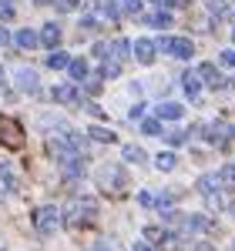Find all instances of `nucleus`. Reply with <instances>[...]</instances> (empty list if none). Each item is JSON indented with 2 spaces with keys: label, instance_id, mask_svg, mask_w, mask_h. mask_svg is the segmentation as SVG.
<instances>
[{
  "label": "nucleus",
  "instance_id": "1",
  "mask_svg": "<svg viewBox=\"0 0 235 251\" xmlns=\"http://www.w3.org/2000/svg\"><path fill=\"white\" fill-rule=\"evenodd\" d=\"M64 221L71 228H91L98 221V201L94 198H74L64 211Z\"/></svg>",
  "mask_w": 235,
  "mask_h": 251
},
{
  "label": "nucleus",
  "instance_id": "2",
  "mask_svg": "<svg viewBox=\"0 0 235 251\" xmlns=\"http://www.w3.org/2000/svg\"><path fill=\"white\" fill-rule=\"evenodd\" d=\"M24 141H27V137H24V124L10 114H0V144H3L7 151H20Z\"/></svg>",
  "mask_w": 235,
  "mask_h": 251
},
{
  "label": "nucleus",
  "instance_id": "3",
  "mask_svg": "<svg viewBox=\"0 0 235 251\" xmlns=\"http://www.w3.org/2000/svg\"><path fill=\"white\" fill-rule=\"evenodd\" d=\"M195 188H198V194L208 201V208H225V198H222V188H225V184H222L218 174H202Z\"/></svg>",
  "mask_w": 235,
  "mask_h": 251
},
{
  "label": "nucleus",
  "instance_id": "4",
  "mask_svg": "<svg viewBox=\"0 0 235 251\" xmlns=\"http://www.w3.org/2000/svg\"><path fill=\"white\" fill-rule=\"evenodd\" d=\"M30 221H34V228H37L40 234H54L60 228V221H64V214H60L54 204H44V208H34Z\"/></svg>",
  "mask_w": 235,
  "mask_h": 251
},
{
  "label": "nucleus",
  "instance_id": "5",
  "mask_svg": "<svg viewBox=\"0 0 235 251\" xmlns=\"http://www.w3.org/2000/svg\"><path fill=\"white\" fill-rule=\"evenodd\" d=\"M98 184H101V191H108V194H121L124 184H128V177H124V171L118 164H108V168L98 171Z\"/></svg>",
  "mask_w": 235,
  "mask_h": 251
},
{
  "label": "nucleus",
  "instance_id": "6",
  "mask_svg": "<svg viewBox=\"0 0 235 251\" xmlns=\"http://www.w3.org/2000/svg\"><path fill=\"white\" fill-rule=\"evenodd\" d=\"M158 47H161L165 54L178 57V60H188L192 54H195V44H192L188 37H161V40H158Z\"/></svg>",
  "mask_w": 235,
  "mask_h": 251
},
{
  "label": "nucleus",
  "instance_id": "7",
  "mask_svg": "<svg viewBox=\"0 0 235 251\" xmlns=\"http://www.w3.org/2000/svg\"><path fill=\"white\" fill-rule=\"evenodd\" d=\"M185 234H205V231H215V221L205 218V214H181V225H178Z\"/></svg>",
  "mask_w": 235,
  "mask_h": 251
},
{
  "label": "nucleus",
  "instance_id": "8",
  "mask_svg": "<svg viewBox=\"0 0 235 251\" xmlns=\"http://www.w3.org/2000/svg\"><path fill=\"white\" fill-rule=\"evenodd\" d=\"M205 137L218 144V148H229V137H232V127L229 124H222V121H212V124H205Z\"/></svg>",
  "mask_w": 235,
  "mask_h": 251
},
{
  "label": "nucleus",
  "instance_id": "9",
  "mask_svg": "<svg viewBox=\"0 0 235 251\" xmlns=\"http://www.w3.org/2000/svg\"><path fill=\"white\" fill-rule=\"evenodd\" d=\"M17 87L24 91V94H37V74L30 71V67H17Z\"/></svg>",
  "mask_w": 235,
  "mask_h": 251
},
{
  "label": "nucleus",
  "instance_id": "10",
  "mask_svg": "<svg viewBox=\"0 0 235 251\" xmlns=\"http://www.w3.org/2000/svg\"><path fill=\"white\" fill-rule=\"evenodd\" d=\"M198 77L205 80V84H208V87H225V77H222V74H218V67L215 64H202V67H198Z\"/></svg>",
  "mask_w": 235,
  "mask_h": 251
},
{
  "label": "nucleus",
  "instance_id": "11",
  "mask_svg": "<svg viewBox=\"0 0 235 251\" xmlns=\"http://www.w3.org/2000/svg\"><path fill=\"white\" fill-rule=\"evenodd\" d=\"M155 50H158V44L155 40H138L135 44V57H138V64H151V60H155Z\"/></svg>",
  "mask_w": 235,
  "mask_h": 251
},
{
  "label": "nucleus",
  "instance_id": "12",
  "mask_svg": "<svg viewBox=\"0 0 235 251\" xmlns=\"http://www.w3.org/2000/svg\"><path fill=\"white\" fill-rule=\"evenodd\" d=\"M51 97L58 100V104H78V91H74V84H58Z\"/></svg>",
  "mask_w": 235,
  "mask_h": 251
},
{
  "label": "nucleus",
  "instance_id": "13",
  "mask_svg": "<svg viewBox=\"0 0 235 251\" xmlns=\"http://www.w3.org/2000/svg\"><path fill=\"white\" fill-rule=\"evenodd\" d=\"M40 44L51 47V50H58V44H60V27H58V24H44V30H40Z\"/></svg>",
  "mask_w": 235,
  "mask_h": 251
},
{
  "label": "nucleus",
  "instance_id": "14",
  "mask_svg": "<svg viewBox=\"0 0 235 251\" xmlns=\"http://www.w3.org/2000/svg\"><path fill=\"white\" fill-rule=\"evenodd\" d=\"M17 188V177H14V168L0 161V191H14Z\"/></svg>",
  "mask_w": 235,
  "mask_h": 251
},
{
  "label": "nucleus",
  "instance_id": "15",
  "mask_svg": "<svg viewBox=\"0 0 235 251\" xmlns=\"http://www.w3.org/2000/svg\"><path fill=\"white\" fill-rule=\"evenodd\" d=\"M181 114H185V111H181V104H175V100L158 104V117H161V121H178Z\"/></svg>",
  "mask_w": 235,
  "mask_h": 251
},
{
  "label": "nucleus",
  "instance_id": "16",
  "mask_svg": "<svg viewBox=\"0 0 235 251\" xmlns=\"http://www.w3.org/2000/svg\"><path fill=\"white\" fill-rule=\"evenodd\" d=\"M37 44H40V34H34L30 27H27V30H20V34H17V47H20V50H34Z\"/></svg>",
  "mask_w": 235,
  "mask_h": 251
},
{
  "label": "nucleus",
  "instance_id": "17",
  "mask_svg": "<svg viewBox=\"0 0 235 251\" xmlns=\"http://www.w3.org/2000/svg\"><path fill=\"white\" fill-rule=\"evenodd\" d=\"M181 87H185V94H188V97H198V91H202V77H198V71H195V74L188 71V74L181 77Z\"/></svg>",
  "mask_w": 235,
  "mask_h": 251
},
{
  "label": "nucleus",
  "instance_id": "18",
  "mask_svg": "<svg viewBox=\"0 0 235 251\" xmlns=\"http://www.w3.org/2000/svg\"><path fill=\"white\" fill-rule=\"evenodd\" d=\"M88 137H91V141H101V144H115V141H118V134H115V131H108V127H91Z\"/></svg>",
  "mask_w": 235,
  "mask_h": 251
},
{
  "label": "nucleus",
  "instance_id": "19",
  "mask_svg": "<svg viewBox=\"0 0 235 251\" xmlns=\"http://www.w3.org/2000/svg\"><path fill=\"white\" fill-rule=\"evenodd\" d=\"M47 67H51V71H64V67H71V57H67L64 50H54V54L47 57Z\"/></svg>",
  "mask_w": 235,
  "mask_h": 251
},
{
  "label": "nucleus",
  "instance_id": "20",
  "mask_svg": "<svg viewBox=\"0 0 235 251\" xmlns=\"http://www.w3.org/2000/svg\"><path fill=\"white\" fill-rule=\"evenodd\" d=\"M145 148H138V144H124V161H131V164H145Z\"/></svg>",
  "mask_w": 235,
  "mask_h": 251
},
{
  "label": "nucleus",
  "instance_id": "21",
  "mask_svg": "<svg viewBox=\"0 0 235 251\" xmlns=\"http://www.w3.org/2000/svg\"><path fill=\"white\" fill-rule=\"evenodd\" d=\"M145 20H148L151 27H168V24H172V14H168V10L161 7V10H155V14H148Z\"/></svg>",
  "mask_w": 235,
  "mask_h": 251
},
{
  "label": "nucleus",
  "instance_id": "22",
  "mask_svg": "<svg viewBox=\"0 0 235 251\" xmlns=\"http://www.w3.org/2000/svg\"><path fill=\"white\" fill-rule=\"evenodd\" d=\"M155 164H158V168H161V171H172V168H175V164H178V157L172 154V151H161V154L155 157Z\"/></svg>",
  "mask_w": 235,
  "mask_h": 251
},
{
  "label": "nucleus",
  "instance_id": "23",
  "mask_svg": "<svg viewBox=\"0 0 235 251\" xmlns=\"http://www.w3.org/2000/svg\"><path fill=\"white\" fill-rule=\"evenodd\" d=\"M218 177H222V184H225L229 191H235V164H225V168L218 171Z\"/></svg>",
  "mask_w": 235,
  "mask_h": 251
},
{
  "label": "nucleus",
  "instance_id": "24",
  "mask_svg": "<svg viewBox=\"0 0 235 251\" xmlns=\"http://www.w3.org/2000/svg\"><path fill=\"white\" fill-rule=\"evenodd\" d=\"M67 71H71V77H74V80H88V64H84V60H71Z\"/></svg>",
  "mask_w": 235,
  "mask_h": 251
},
{
  "label": "nucleus",
  "instance_id": "25",
  "mask_svg": "<svg viewBox=\"0 0 235 251\" xmlns=\"http://www.w3.org/2000/svg\"><path fill=\"white\" fill-rule=\"evenodd\" d=\"M121 74V60H104V67H101V77H118Z\"/></svg>",
  "mask_w": 235,
  "mask_h": 251
},
{
  "label": "nucleus",
  "instance_id": "26",
  "mask_svg": "<svg viewBox=\"0 0 235 251\" xmlns=\"http://www.w3.org/2000/svg\"><path fill=\"white\" fill-rule=\"evenodd\" d=\"M165 234H168V231H161V228H155V225H148V228H145V241L161 245V241H165Z\"/></svg>",
  "mask_w": 235,
  "mask_h": 251
},
{
  "label": "nucleus",
  "instance_id": "27",
  "mask_svg": "<svg viewBox=\"0 0 235 251\" xmlns=\"http://www.w3.org/2000/svg\"><path fill=\"white\" fill-rule=\"evenodd\" d=\"M158 251H178V238L172 231L165 234V241H161V245H158Z\"/></svg>",
  "mask_w": 235,
  "mask_h": 251
},
{
  "label": "nucleus",
  "instance_id": "28",
  "mask_svg": "<svg viewBox=\"0 0 235 251\" xmlns=\"http://www.w3.org/2000/svg\"><path fill=\"white\" fill-rule=\"evenodd\" d=\"M121 10H124V14H141V0H121Z\"/></svg>",
  "mask_w": 235,
  "mask_h": 251
},
{
  "label": "nucleus",
  "instance_id": "29",
  "mask_svg": "<svg viewBox=\"0 0 235 251\" xmlns=\"http://www.w3.org/2000/svg\"><path fill=\"white\" fill-rule=\"evenodd\" d=\"M0 20H14V3L10 0H0Z\"/></svg>",
  "mask_w": 235,
  "mask_h": 251
},
{
  "label": "nucleus",
  "instance_id": "30",
  "mask_svg": "<svg viewBox=\"0 0 235 251\" xmlns=\"http://www.w3.org/2000/svg\"><path fill=\"white\" fill-rule=\"evenodd\" d=\"M168 144H185V141H188V134H185V131H168Z\"/></svg>",
  "mask_w": 235,
  "mask_h": 251
},
{
  "label": "nucleus",
  "instance_id": "31",
  "mask_svg": "<svg viewBox=\"0 0 235 251\" xmlns=\"http://www.w3.org/2000/svg\"><path fill=\"white\" fill-rule=\"evenodd\" d=\"M141 131H145V134H161V121H145Z\"/></svg>",
  "mask_w": 235,
  "mask_h": 251
},
{
  "label": "nucleus",
  "instance_id": "32",
  "mask_svg": "<svg viewBox=\"0 0 235 251\" xmlns=\"http://www.w3.org/2000/svg\"><path fill=\"white\" fill-rule=\"evenodd\" d=\"M218 60H222L225 67H235V50H222V54H218Z\"/></svg>",
  "mask_w": 235,
  "mask_h": 251
},
{
  "label": "nucleus",
  "instance_id": "33",
  "mask_svg": "<svg viewBox=\"0 0 235 251\" xmlns=\"http://www.w3.org/2000/svg\"><path fill=\"white\" fill-rule=\"evenodd\" d=\"M138 201H141L145 208H155V204H158V201H155V194H148V191H141V194H138Z\"/></svg>",
  "mask_w": 235,
  "mask_h": 251
},
{
  "label": "nucleus",
  "instance_id": "34",
  "mask_svg": "<svg viewBox=\"0 0 235 251\" xmlns=\"http://www.w3.org/2000/svg\"><path fill=\"white\" fill-rule=\"evenodd\" d=\"M165 10H178V7H188V0H161Z\"/></svg>",
  "mask_w": 235,
  "mask_h": 251
},
{
  "label": "nucleus",
  "instance_id": "35",
  "mask_svg": "<svg viewBox=\"0 0 235 251\" xmlns=\"http://www.w3.org/2000/svg\"><path fill=\"white\" fill-rule=\"evenodd\" d=\"M58 10H78V0H54Z\"/></svg>",
  "mask_w": 235,
  "mask_h": 251
},
{
  "label": "nucleus",
  "instance_id": "36",
  "mask_svg": "<svg viewBox=\"0 0 235 251\" xmlns=\"http://www.w3.org/2000/svg\"><path fill=\"white\" fill-rule=\"evenodd\" d=\"M208 10H212L215 17H222V14H225V3H222V0H212V7H208Z\"/></svg>",
  "mask_w": 235,
  "mask_h": 251
},
{
  "label": "nucleus",
  "instance_id": "37",
  "mask_svg": "<svg viewBox=\"0 0 235 251\" xmlns=\"http://www.w3.org/2000/svg\"><path fill=\"white\" fill-rule=\"evenodd\" d=\"M188 251H215V248H212L208 241H195V245H192V248H188Z\"/></svg>",
  "mask_w": 235,
  "mask_h": 251
},
{
  "label": "nucleus",
  "instance_id": "38",
  "mask_svg": "<svg viewBox=\"0 0 235 251\" xmlns=\"http://www.w3.org/2000/svg\"><path fill=\"white\" fill-rule=\"evenodd\" d=\"M0 94H10V87H7V74H3V67H0Z\"/></svg>",
  "mask_w": 235,
  "mask_h": 251
},
{
  "label": "nucleus",
  "instance_id": "39",
  "mask_svg": "<svg viewBox=\"0 0 235 251\" xmlns=\"http://www.w3.org/2000/svg\"><path fill=\"white\" fill-rule=\"evenodd\" d=\"M91 251H111V245H108V241H101V245H94Z\"/></svg>",
  "mask_w": 235,
  "mask_h": 251
},
{
  "label": "nucleus",
  "instance_id": "40",
  "mask_svg": "<svg viewBox=\"0 0 235 251\" xmlns=\"http://www.w3.org/2000/svg\"><path fill=\"white\" fill-rule=\"evenodd\" d=\"M7 40H10V34H7V30L0 27V44H7Z\"/></svg>",
  "mask_w": 235,
  "mask_h": 251
},
{
  "label": "nucleus",
  "instance_id": "41",
  "mask_svg": "<svg viewBox=\"0 0 235 251\" xmlns=\"http://www.w3.org/2000/svg\"><path fill=\"white\" fill-rule=\"evenodd\" d=\"M135 251H151V248H148L145 241H138V245H135Z\"/></svg>",
  "mask_w": 235,
  "mask_h": 251
},
{
  "label": "nucleus",
  "instance_id": "42",
  "mask_svg": "<svg viewBox=\"0 0 235 251\" xmlns=\"http://www.w3.org/2000/svg\"><path fill=\"white\" fill-rule=\"evenodd\" d=\"M229 211H232V218H235V204H232V208H229Z\"/></svg>",
  "mask_w": 235,
  "mask_h": 251
},
{
  "label": "nucleus",
  "instance_id": "43",
  "mask_svg": "<svg viewBox=\"0 0 235 251\" xmlns=\"http://www.w3.org/2000/svg\"><path fill=\"white\" fill-rule=\"evenodd\" d=\"M34 3H47V0H34Z\"/></svg>",
  "mask_w": 235,
  "mask_h": 251
},
{
  "label": "nucleus",
  "instance_id": "44",
  "mask_svg": "<svg viewBox=\"0 0 235 251\" xmlns=\"http://www.w3.org/2000/svg\"><path fill=\"white\" fill-rule=\"evenodd\" d=\"M232 37H235V34H232Z\"/></svg>",
  "mask_w": 235,
  "mask_h": 251
}]
</instances>
